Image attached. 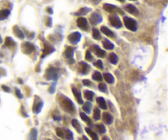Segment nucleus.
<instances>
[{
	"instance_id": "obj_1",
	"label": "nucleus",
	"mask_w": 168,
	"mask_h": 140,
	"mask_svg": "<svg viewBox=\"0 0 168 140\" xmlns=\"http://www.w3.org/2000/svg\"><path fill=\"white\" fill-rule=\"evenodd\" d=\"M60 103L62 107L68 113L73 114L75 112V107L72 102L68 98L65 97V96H61L60 97Z\"/></svg>"
},
{
	"instance_id": "obj_2",
	"label": "nucleus",
	"mask_w": 168,
	"mask_h": 140,
	"mask_svg": "<svg viewBox=\"0 0 168 140\" xmlns=\"http://www.w3.org/2000/svg\"><path fill=\"white\" fill-rule=\"evenodd\" d=\"M124 24L126 26V27L128 30H131V31H136L138 29V25H137V21L135 19L128 17H124Z\"/></svg>"
},
{
	"instance_id": "obj_3",
	"label": "nucleus",
	"mask_w": 168,
	"mask_h": 140,
	"mask_svg": "<svg viewBox=\"0 0 168 140\" xmlns=\"http://www.w3.org/2000/svg\"><path fill=\"white\" fill-rule=\"evenodd\" d=\"M109 21L111 23V25L116 28H121L122 26V22L121 21V19L119 18L118 16L117 15H112L109 17Z\"/></svg>"
},
{
	"instance_id": "obj_4",
	"label": "nucleus",
	"mask_w": 168,
	"mask_h": 140,
	"mask_svg": "<svg viewBox=\"0 0 168 140\" xmlns=\"http://www.w3.org/2000/svg\"><path fill=\"white\" fill-rule=\"evenodd\" d=\"M67 39H68V40L70 41L71 44H78V43L80 42V40H81V33H79V32H73V33L69 35Z\"/></svg>"
},
{
	"instance_id": "obj_5",
	"label": "nucleus",
	"mask_w": 168,
	"mask_h": 140,
	"mask_svg": "<svg viewBox=\"0 0 168 140\" xmlns=\"http://www.w3.org/2000/svg\"><path fill=\"white\" fill-rule=\"evenodd\" d=\"M103 8H104L105 11L108 12H111V13H114V12H118L121 14H124L121 10L119 8H117V6L112 4H109V3H105L103 4Z\"/></svg>"
},
{
	"instance_id": "obj_6",
	"label": "nucleus",
	"mask_w": 168,
	"mask_h": 140,
	"mask_svg": "<svg viewBox=\"0 0 168 140\" xmlns=\"http://www.w3.org/2000/svg\"><path fill=\"white\" fill-rule=\"evenodd\" d=\"M103 21V17L98 12H94L92 13L90 18V21L92 25H98Z\"/></svg>"
},
{
	"instance_id": "obj_7",
	"label": "nucleus",
	"mask_w": 168,
	"mask_h": 140,
	"mask_svg": "<svg viewBox=\"0 0 168 140\" xmlns=\"http://www.w3.org/2000/svg\"><path fill=\"white\" fill-rule=\"evenodd\" d=\"M45 77L47 80H57L58 78V71L54 68H49L47 71H46Z\"/></svg>"
},
{
	"instance_id": "obj_8",
	"label": "nucleus",
	"mask_w": 168,
	"mask_h": 140,
	"mask_svg": "<svg viewBox=\"0 0 168 140\" xmlns=\"http://www.w3.org/2000/svg\"><path fill=\"white\" fill-rule=\"evenodd\" d=\"M34 50H35L34 44H32L29 43V42H26V43H24L22 44V51L25 53H26V54L31 53Z\"/></svg>"
},
{
	"instance_id": "obj_9",
	"label": "nucleus",
	"mask_w": 168,
	"mask_h": 140,
	"mask_svg": "<svg viewBox=\"0 0 168 140\" xmlns=\"http://www.w3.org/2000/svg\"><path fill=\"white\" fill-rule=\"evenodd\" d=\"M77 26L78 27L81 28V30H87V29H88V21L85 17H79L77 19Z\"/></svg>"
},
{
	"instance_id": "obj_10",
	"label": "nucleus",
	"mask_w": 168,
	"mask_h": 140,
	"mask_svg": "<svg viewBox=\"0 0 168 140\" xmlns=\"http://www.w3.org/2000/svg\"><path fill=\"white\" fill-rule=\"evenodd\" d=\"M92 49L94 50V52L95 53V54L99 57V58H103L106 55V52L104 50L101 49L98 45H93L92 46Z\"/></svg>"
},
{
	"instance_id": "obj_11",
	"label": "nucleus",
	"mask_w": 168,
	"mask_h": 140,
	"mask_svg": "<svg viewBox=\"0 0 168 140\" xmlns=\"http://www.w3.org/2000/svg\"><path fill=\"white\" fill-rule=\"evenodd\" d=\"M125 9L126 12H128L129 13L133 14V15H139V10L137 9L136 7H135L134 5L132 4H127L125 7Z\"/></svg>"
},
{
	"instance_id": "obj_12",
	"label": "nucleus",
	"mask_w": 168,
	"mask_h": 140,
	"mask_svg": "<svg viewBox=\"0 0 168 140\" xmlns=\"http://www.w3.org/2000/svg\"><path fill=\"white\" fill-rule=\"evenodd\" d=\"M54 51V48L52 45H50L49 44H45V46H44V51H43V55H42V58H44L47 55L52 53Z\"/></svg>"
},
{
	"instance_id": "obj_13",
	"label": "nucleus",
	"mask_w": 168,
	"mask_h": 140,
	"mask_svg": "<svg viewBox=\"0 0 168 140\" xmlns=\"http://www.w3.org/2000/svg\"><path fill=\"white\" fill-rule=\"evenodd\" d=\"M72 92H73V94H74V96H75V98H76V100H77L78 103L83 104V99H82L81 93L79 91V89H76V88H75V87H73Z\"/></svg>"
},
{
	"instance_id": "obj_14",
	"label": "nucleus",
	"mask_w": 168,
	"mask_h": 140,
	"mask_svg": "<svg viewBox=\"0 0 168 140\" xmlns=\"http://www.w3.org/2000/svg\"><path fill=\"white\" fill-rule=\"evenodd\" d=\"M90 69V66L85 62H81L80 63V71L83 75H86L87 73L89 72Z\"/></svg>"
},
{
	"instance_id": "obj_15",
	"label": "nucleus",
	"mask_w": 168,
	"mask_h": 140,
	"mask_svg": "<svg viewBox=\"0 0 168 140\" xmlns=\"http://www.w3.org/2000/svg\"><path fill=\"white\" fill-rule=\"evenodd\" d=\"M103 121H104L106 124H108V125H111V124L112 123V121H113V117H112V116L108 112L103 113Z\"/></svg>"
},
{
	"instance_id": "obj_16",
	"label": "nucleus",
	"mask_w": 168,
	"mask_h": 140,
	"mask_svg": "<svg viewBox=\"0 0 168 140\" xmlns=\"http://www.w3.org/2000/svg\"><path fill=\"white\" fill-rule=\"evenodd\" d=\"M13 33L15 34V35L17 37H18L19 39H21V40H23L24 39V37H25V35H24V33H23L20 29H19L18 26H15L13 27Z\"/></svg>"
},
{
	"instance_id": "obj_17",
	"label": "nucleus",
	"mask_w": 168,
	"mask_h": 140,
	"mask_svg": "<svg viewBox=\"0 0 168 140\" xmlns=\"http://www.w3.org/2000/svg\"><path fill=\"white\" fill-rule=\"evenodd\" d=\"M101 31L105 35L110 37V38H113L114 37V33L109 28L106 27V26H102L101 27Z\"/></svg>"
},
{
	"instance_id": "obj_18",
	"label": "nucleus",
	"mask_w": 168,
	"mask_h": 140,
	"mask_svg": "<svg viewBox=\"0 0 168 140\" xmlns=\"http://www.w3.org/2000/svg\"><path fill=\"white\" fill-rule=\"evenodd\" d=\"M10 15V11L8 9H2L0 10V21L5 20Z\"/></svg>"
},
{
	"instance_id": "obj_19",
	"label": "nucleus",
	"mask_w": 168,
	"mask_h": 140,
	"mask_svg": "<svg viewBox=\"0 0 168 140\" xmlns=\"http://www.w3.org/2000/svg\"><path fill=\"white\" fill-rule=\"evenodd\" d=\"M65 56L67 58L71 59L72 58L73 54H74V49L72 47H67V49L65 50Z\"/></svg>"
},
{
	"instance_id": "obj_20",
	"label": "nucleus",
	"mask_w": 168,
	"mask_h": 140,
	"mask_svg": "<svg viewBox=\"0 0 168 140\" xmlns=\"http://www.w3.org/2000/svg\"><path fill=\"white\" fill-rule=\"evenodd\" d=\"M97 103L99 105V107L102 109H103V110H106L107 109V103H106V101L104 100L103 98H102V97H99V98H97Z\"/></svg>"
},
{
	"instance_id": "obj_21",
	"label": "nucleus",
	"mask_w": 168,
	"mask_h": 140,
	"mask_svg": "<svg viewBox=\"0 0 168 140\" xmlns=\"http://www.w3.org/2000/svg\"><path fill=\"white\" fill-rule=\"evenodd\" d=\"M103 45L104 47L106 49L112 50L114 49V44L112 43H111L108 40H104L103 41Z\"/></svg>"
},
{
	"instance_id": "obj_22",
	"label": "nucleus",
	"mask_w": 168,
	"mask_h": 140,
	"mask_svg": "<svg viewBox=\"0 0 168 140\" xmlns=\"http://www.w3.org/2000/svg\"><path fill=\"white\" fill-rule=\"evenodd\" d=\"M5 45L8 47V48H12V47L16 45V43L11 37H7L6 40H5Z\"/></svg>"
},
{
	"instance_id": "obj_23",
	"label": "nucleus",
	"mask_w": 168,
	"mask_h": 140,
	"mask_svg": "<svg viewBox=\"0 0 168 140\" xmlns=\"http://www.w3.org/2000/svg\"><path fill=\"white\" fill-rule=\"evenodd\" d=\"M90 11L91 9L89 8H82L78 11L77 12H76L75 15H76V16H84V15H86L88 12H90Z\"/></svg>"
},
{
	"instance_id": "obj_24",
	"label": "nucleus",
	"mask_w": 168,
	"mask_h": 140,
	"mask_svg": "<svg viewBox=\"0 0 168 140\" xmlns=\"http://www.w3.org/2000/svg\"><path fill=\"white\" fill-rule=\"evenodd\" d=\"M103 77H104V80L107 83H108V84H113L114 83V77L112 76V75H111L109 73H105L103 75Z\"/></svg>"
},
{
	"instance_id": "obj_25",
	"label": "nucleus",
	"mask_w": 168,
	"mask_h": 140,
	"mask_svg": "<svg viewBox=\"0 0 168 140\" xmlns=\"http://www.w3.org/2000/svg\"><path fill=\"white\" fill-rule=\"evenodd\" d=\"M42 107H43V103H42L41 101H40V102L37 103H35L34 107H33V112H34V113L40 112L41 111Z\"/></svg>"
},
{
	"instance_id": "obj_26",
	"label": "nucleus",
	"mask_w": 168,
	"mask_h": 140,
	"mask_svg": "<svg viewBox=\"0 0 168 140\" xmlns=\"http://www.w3.org/2000/svg\"><path fill=\"white\" fill-rule=\"evenodd\" d=\"M72 125L73 127L76 130V131H77L79 134H81V125H80V123L78 122L77 120H72Z\"/></svg>"
},
{
	"instance_id": "obj_27",
	"label": "nucleus",
	"mask_w": 168,
	"mask_h": 140,
	"mask_svg": "<svg viewBox=\"0 0 168 140\" xmlns=\"http://www.w3.org/2000/svg\"><path fill=\"white\" fill-rule=\"evenodd\" d=\"M83 111L85 112L86 113H90L91 109H92V104L90 102H87L83 105Z\"/></svg>"
},
{
	"instance_id": "obj_28",
	"label": "nucleus",
	"mask_w": 168,
	"mask_h": 140,
	"mask_svg": "<svg viewBox=\"0 0 168 140\" xmlns=\"http://www.w3.org/2000/svg\"><path fill=\"white\" fill-rule=\"evenodd\" d=\"M109 61L111 62V63L117 64L118 62V57L116 55V53H111L109 55Z\"/></svg>"
},
{
	"instance_id": "obj_29",
	"label": "nucleus",
	"mask_w": 168,
	"mask_h": 140,
	"mask_svg": "<svg viewBox=\"0 0 168 140\" xmlns=\"http://www.w3.org/2000/svg\"><path fill=\"white\" fill-rule=\"evenodd\" d=\"M85 131H86L87 134H88L89 135H90V137L92 138V139L99 140V138H98V135L96 134V133L93 132V131L91 130L90 129H89V128H85Z\"/></svg>"
},
{
	"instance_id": "obj_30",
	"label": "nucleus",
	"mask_w": 168,
	"mask_h": 140,
	"mask_svg": "<svg viewBox=\"0 0 168 140\" xmlns=\"http://www.w3.org/2000/svg\"><path fill=\"white\" fill-rule=\"evenodd\" d=\"M92 78L94 80H96V81H102L103 80V76H102V75L99 71H95V72L94 73L93 76H92Z\"/></svg>"
},
{
	"instance_id": "obj_31",
	"label": "nucleus",
	"mask_w": 168,
	"mask_h": 140,
	"mask_svg": "<svg viewBox=\"0 0 168 140\" xmlns=\"http://www.w3.org/2000/svg\"><path fill=\"white\" fill-rule=\"evenodd\" d=\"M84 96H85V98L88 100H93V98H94V94L93 93V92H91V91L86 90L85 92V94H84Z\"/></svg>"
},
{
	"instance_id": "obj_32",
	"label": "nucleus",
	"mask_w": 168,
	"mask_h": 140,
	"mask_svg": "<svg viewBox=\"0 0 168 140\" xmlns=\"http://www.w3.org/2000/svg\"><path fill=\"white\" fill-rule=\"evenodd\" d=\"M64 137H66L68 140H72L73 139V134L72 132L69 130L64 131Z\"/></svg>"
},
{
	"instance_id": "obj_33",
	"label": "nucleus",
	"mask_w": 168,
	"mask_h": 140,
	"mask_svg": "<svg viewBox=\"0 0 168 140\" xmlns=\"http://www.w3.org/2000/svg\"><path fill=\"white\" fill-rule=\"evenodd\" d=\"M30 140H37V130L35 129H32L30 133Z\"/></svg>"
},
{
	"instance_id": "obj_34",
	"label": "nucleus",
	"mask_w": 168,
	"mask_h": 140,
	"mask_svg": "<svg viewBox=\"0 0 168 140\" xmlns=\"http://www.w3.org/2000/svg\"><path fill=\"white\" fill-rule=\"evenodd\" d=\"M93 37H94L95 40H101L100 32L99 31V30H97L96 28H94V29H93Z\"/></svg>"
},
{
	"instance_id": "obj_35",
	"label": "nucleus",
	"mask_w": 168,
	"mask_h": 140,
	"mask_svg": "<svg viewBox=\"0 0 168 140\" xmlns=\"http://www.w3.org/2000/svg\"><path fill=\"white\" fill-rule=\"evenodd\" d=\"M101 117V112H100V110L99 108H94V118L95 119L96 121L99 120Z\"/></svg>"
},
{
	"instance_id": "obj_36",
	"label": "nucleus",
	"mask_w": 168,
	"mask_h": 140,
	"mask_svg": "<svg viewBox=\"0 0 168 140\" xmlns=\"http://www.w3.org/2000/svg\"><path fill=\"white\" fill-rule=\"evenodd\" d=\"M81 119L84 121H85L86 123H88L89 125H91V120L90 119V118L87 116L85 114L84 112H81Z\"/></svg>"
},
{
	"instance_id": "obj_37",
	"label": "nucleus",
	"mask_w": 168,
	"mask_h": 140,
	"mask_svg": "<svg viewBox=\"0 0 168 140\" xmlns=\"http://www.w3.org/2000/svg\"><path fill=\"white\" fill-rule=\"evenodd\" d=\"M96 128H97V130L99 131V133L101 134H103L106 132V128L105 126L103 125V124H99V125H96Z\"/></svg>"
},
{
	"instance_id": "obj_38",
	"label": "nucleus",
	"mask_w": 168,
	"mask_h": 140,
	"mask_svg": "<svg viewBox=\"0 0 168 140\" xmlns=\"http://www.w3.org/2000/svg\"><path fill=\"white\" fill-rule=\"evenodd\" d=\"M99 90L101 92H103V93H107V91H108L107 85L105 84H103V83H101V84L99 85Z\"/></svg>"
},
{
	"instance_id": "obj_39",
	"label": "nucleus",
	"mask_w": 168,
	"mask_h": 140,
	"mask_svg": "<svg viewBox=\"0 0 168 140\" xmlns=\"http://www.w3.org/2000/svg\"><path fill=\"white\" fill-rule=\"evenodd\" d=\"M56 134L57 135L59 136L60 138H64V131L61 128H57L56 129Z\"/></svg>"
},
{
	"instance_id": "obj_40",
	"label": "nucleus",
	"mask_w": 168,
	"mask_h": 140,
	"mask_svg": "<svg viewBox=\"0 0 168 140\" xmlns=\"http://www.w3.org/2000/svg\"><path fill=\"white\" fill-rule=\"evenodd\" d=\"M85 59L87 61H92L93 60V56L91 54V52L90 50H87L86 54H85Z\"/></svg>"
},
{
	"instance_id": "obj_41",
	"label": "nucleus",
	"mask_w": 168,
	"mask_h": 140,
	"mask_svg": "<svg viewBox=\"0 0 168 140\" xmlns=\"http://www.w3.org/2000/svg\"><path fill=\"white\" fill-rule=\"evenodd\" d=\"M94 66L97 67L98 68H99V69H103V62H102L101 60L97 61L95 63H94Z\"/></svg>"
},
{
	"instance_id": "obj_42",
	"label": "nucleus",
	"mask_w": 168,
	"mask_h": 140,
	"mask_svg": "<svg viewBox=\"0 0 168 140\" xmlns=\"http://www.w3.org/2000/svg\"><path fill=\"white\" fill-rule=\"evenodd\" d=\"M16 94H17V96L20 99H22V98H23V95L21 94L20 90H19V89H16Z\"/></svg>"
},
{
	"instance_id": "obj_43",
	"label": "nucleus",
	"mask_w": 168,
	"mask_h": 140,
	"mask_svg": "<svg viewBox=\"0 0 168 140\" xmlns=\"http://www.w3.org/2000/svg\"><path fill=\"white\" fill-rule=\"evenodd\" d=\"M83 85L85 86H90L91 85V82L88 80H83Z\"/></svg>"
},
{
	"instance_id": "obj_44",
	"label": "nucleus",
	"mask_w": 168,
	"mask_h": 140,
	"mask_svg": "<svg viewBox=\"0 0 168 140\" xmlns=\"http://www.w3.org/2000/svg\"><path fill=\"white\" fill-rule=\"evenodd\" d=\"M2 89H3V90H4L5 92H8H8L10 91L9 88H8V86H6V85H2Z\"/></svg>"
},
{
	"instance_id": "obj_45",
	"label": "nucleus",
	"mask_w": 168,
	"mask_h": 140,
	"mask_svg": "<svg viewBox=\"0 0 168 140\" xmlns=\"http://www.w3.org/2000/svg\"><path fill=\"white\" fill-rule=\"evenodd\" d=\"M100 1H101V0H93V2H94V3H99Z\"/></svg>"
},
{
	"instance_id": "obj_46",
	"label": "nucleus",
	"mask_w": 168,
	"mask_h": 140,
	"mask_svg": "<svg viewBox=\"0 0 168 140\" xmlns=\"http://www.w3.org/2000/svg\"><path fill=\"white\" fill-rule=\"evenodd\" d=\"M102 140H110V139H109V138H108V137H106V136H105V137H103V139Z\"/></svg>"
},
{
	"instance_id": "obj_47",
	"label": "nucleus",
	"mask_w": 168,
	"mask_h": 140,
	"mask_svg": "<svg viewBox=\"0 0 168 140\" xmlns=\"http://www.w3.org/2000/svg\"><path fill=\"white\" fill-rule=\"evenodd\" d=\"M48 12H50L51 14L53 13V11H52V8H48Z\"/></svg>"
},
{
	"instance_id": "obj_48",
	"label": "nucleus",
	"mask_w": 168,
	"mask_h": 140,
	"mask_svg": "<svg viewBox=\"0 0 168 140\" xmlns=\"http://www.w3.org/2000/svg\"><path fill=\"white\" fill-rule=\"evenodd\" d=\"M82 140H89V139H87L85 136H83V137H82Z\"/></svg>"
},
{
	"instance_id": "obj_49",
	"label": "nucleus",
	"mask_w": 168,
	"mask_h": 140,
	"mask_svg": "<svg viewBox=\"0 0 168 140\" xmlns=\"http://www.w3.org/2000/svg\"><path fill=\"white\" fill-rule=\"evenodd\" d=\"M3 43V39H2V37L0 35V44H2Z\"/></svg>"
},
{
	"instance_id": "obj_50",
	"label": "nucleus",
	"mask_w": 168,
	"mask_h": 140,
	"mask_svg": "<svg viewBox=\"0 0 168 140\" xmlns=\"http://www.w3.org/2000/svg\"><path fill=\"white\" fill-rule=\"evenodd\" d=\"M118 1L121 2V3H124V2H125V0H118Z\"/></svg>"
},
{
	"instance_id": "obj_51",
	"label": "nucleus",
	"mask_w": 168,
	"mask_h": 140,
	"mask_svg": "<svg viewBox=\"0 0 168 140\" xmlns=\"http://www.w3.org/2000/svg\"><path fill=\"white\" fill-rule=\"evenodd\" d=\"M132 1H135V0H132Z\"/></svg>"
},
{
	"instance_id": "obj_52",
	"label": "nucleus",
	"mask_w": 168,
	"mask_h": 140,
	"mask_svg": "<svg viewBox=\"0 0 168 140\" xmlns=\"http://www.w3.org/2000/svg\"><path fill=\"white\" fill-rule=\"evenodd\" d=\"M48 140H52V139H48Z\"/></svg>"
}]
</instances>
